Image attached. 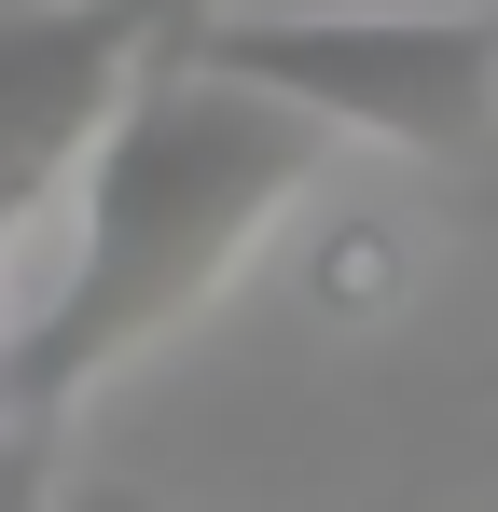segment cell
<instances>
[{
	"mask_svg": "<svg viewBox=\"0 0 498 512\" xmlns=\"http://www.w3.org/2000/svg\"><path fill=\"white\" fill-rule=\"evenodd\" d=\"M166 42L291 97L319 139H374L415 167L498 153V0H194Z\"/></svg>",
	"mask_w": 498,
	"mask_h": 512,
	"instance_id": "obj_2",
	"label": "cell"
},
{
	"mask_svg": "<svg viewBox=\"0 0 498 512\" xmlns=\"http://www.w3.org/2000/svg\"><path fill=\"white\" fill-rule=\"evenodd\" d=\"M319 167H332V139L291 97L153 42V70L125 84V111L97 125V153L70 180L83 222H70L56 291L0 346V512H42V471L70 443L83 388L125 374L139 346H166L180 319H208L236 291V263L319 194Z\"/></svg>",
	"mask_w": 498,
	"mask_h": 512,
	"instance_id": "obj_1",
	"label": "cell"
},
{
	"mask_svg": "<svg viewBox=\"0 0 498 512\" xmlns=\"http://www.w3.org/2000/svg\"><path fill=\"white\" fill-rule=\"evenodd\" d=\"M402 263H415V250H402V222H332L305 277H319V305H346V319H374V305L402 291Z\"/></svg>",
	"mask_w": 498,
	"mask_h": 512,
	"instance_id": "obj_4",
	"label": "cell"
},
{
	"mask_svg": "<svg viewBox=\"0 0 498 512\" xmlns=\"http://www.w3.org/2000/svg\"><path fill=\"white\" fill-rule=\"evenodd\" d=\"M194 0H42L0 14V263L42 222H70V180L97 153V125L125 111V84L153 70V42Z\"/></svg>",
	"mask_w": 498,
	"mask_h": 512,
	"instance_id": "obj_3",
	"label": "cell"
}]
</instances>
